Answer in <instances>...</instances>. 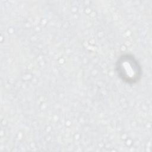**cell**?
Returning <instances> with one entry per match:
<instances>
[{"label": "cell", "mask_w": 152, "mask_h": 152, "mask_svg": "<svg viewBox=\"0 0 152 152\" xmlns=\"http://www.w3.org/2000/svg\"><path fill=\"white\" fill-rule=\"evenodd\" d=\"M116 70L119 77L129 84L136 83L141 74L140 66L137 59L131 55H123L116 62Z\"/></svg>", "instance_id": "1"}]
</instances>
